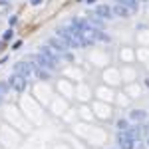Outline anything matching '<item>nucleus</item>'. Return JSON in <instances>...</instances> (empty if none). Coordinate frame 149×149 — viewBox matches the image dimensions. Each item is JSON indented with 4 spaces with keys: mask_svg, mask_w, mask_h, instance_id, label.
Segmentation results:
<instances>
[{
    "mask_svg": "<svg viewBox=\"0 0 149 149\" xmlns=\"http://www.w3.org/2000/svg\"><path fill=\"white\" fill-rule=\"evenodd\" d=\"M129 117H131L133 121H143V119L147 117V113H145L143 109H133V111L129 113Z\"/></svg>",
    "mask_w": 149,
    "mask_h": 149,
    "instance_id": "nucleus-11",
    "label": "nucleus"
},
{
    "mask_svg": "<svg viewBox=\"0 0 149 149\" xmlns=\"http://www.w3.org/2000/svg\"><path fill=\"white\" fill-rule=\"evenodd\" d=\"M32 64H28V62H18V64H14V74H18V76H22V78H30L32 76Z\"/></svg>",
    "mask_w": 149,
    "mask_h": 149,
    "instance_id": "nucleus-4",
    "label": "nucleus"
},
{
    "mask_svg": "<svg viewBox=\"0 0 149 149\" xmlns=\"http://www.w3.org/2000/svg\"><path fill=\"white\" fill-rule=\"evenodd\" d=\"M36 76L40 80H50V72L48 70H42V68H36Z\"/></svg>",
    "mask_w": 149,
    "mask_h": 149,
    "instance_id": "nucleus-13",
    "label": "nucleus"
},
{
    "mask_svg": "<svg viewBox=\"0 0 149 149\" xmlns=\"http://www.w3.org/2000/svg\"><path fill=\"white\" fill-rule=\"evenodd\" d=\"M40 54H42V56H46L50 62L58 64V54H56V52H54L50 46H42V48H40Z\"/></svg>",
    "mask_w": 149,
    "mask_h": 149,
    "instance_id": "nucleus-9",
    "label": "nucleus"
},
{
    "mask_svg": "<svg viewBox=\"0 0 149 149\" xmlns=\"http://www.w3.org/2000/svg\"><path fill=\"white\" fill-rule=\"evenodd\" d=\"M12 36H14V32H12V30H6V32H4V36H2V40H10Z\"/></svg>",
    "mask_w": 149,
    "mask_h": 149,
    "instance_id": "nucleus-16",
    "label": "nucleus"
},
{
    "mask_svg": "<svg viewBox=\"0 0 149 149\" xmlns=\"http://www.w3.org/2000/svg\"><path fill=\"white\" fill-rule=\"evenodd\" d=\"M111 14H113V16H119V18H129L131 10H129V8H125L123 4H115L113 8H111Z\"/></svg>",
    "mask_w": 149,
    "mask_h": 149,
    "instance_id": "nucleus-8",
    "label": "nucleus"
},
{
    "mask_svg": "<svg viewBox=\"0 0 149 149\" xmlns=\"http://www.w3.org/2000/svg\"><path fill=\"white\" fill-rule=\"evenodd\" d=\"M8 4V0H0V6H6Z\"/></svg>",
    "mask_w": 149,
    "mask_h": 149,
    "instance_id": "nucleus-18",
    "label": "nucleus"
},
{
    "mask_svg": "<svg viewBox=\"0 0 149 149\" xmlns=\"http://www.w3.org/2000/svg\"><path fill=\"white\" fill-rule=\"evenodd\" d=\"M117 4H123V6L129 8V10H137V8H139L137 0H117Z\"/></svg>",
    "mask_w": 149,
    "mask_h": 149,
    "instance_id": "nucleus-12",
    "label": "nucleus"
},
{
    "mask_svg": "<svg viewBox=\"0 0 149 149\" xmlns=\"http://www.w3.org/2000/svg\"><path fill=\"white\" fill-rule=\"evenodd\" d=\"M8 86H10L14 92L22 93L24 90H26V78L18 76V74H12V76H10V80H8Z\"/></svg>",
    "mask_w": 149,
    "mask_h": 149,
    "instance_id": "nucleus-3",
    "label": "nucleus"
},
{
    "mask_svg": "<svg viewBox=\"0 0 149 149\" xmlns=\"http://www.w3.org/2000/svg\"><path fill=\"white\" fill-rule=\"evenodd\" d=\"M56 36L66 44L68 48H81L84 46V38H81V32H76L72 30L70 26H64V28H58Z\"/></svg>",
    "mask_w": 149,
    "mask_h": 149,
    "instance_id": "nucleus-1",
    "label": "nucleus"
},
{
    "mask_svg": "<svg viewBox=\"0 0 149 149\" xmlns=\"http://www.w3.org/2000/svg\"><path fill=\"white\" fill-rule=\"evenodd\" d=\"M117 129H119V131H125L127 129V119H119V121H117Z\"/></svg>",
    "mask_w": 149,
    "mask_h": 149,
    "instance_id": "nucleus-15",
    "label": "nucleus"
},
{
    "mask_svg": "<svg viewBox=\"0 0 149 149\" xmlns=\"http://www.w3.org/2000/svg\"><path fill=\"white\" fill-rule=\"evenodd\" d=\"M32 62H36V64H34L36 68L48 70V72H50V70H54V68H56V64H54V62H50V60H48L46 56H42V54H38V56H34V58H32Z\"/></svg>",
    "mask_w": 149,
    "mask_h": 149,
    "instance_id": "nucleus-6",
    "label": "nucleus"
},
{
    "mask_svg": "<svg viewBox=\"0 0 149 149\" xmlns=\"http://www.w3.org/2000/svg\"><path fill=\"white\" fill-rule=\"evenodd\" d=\"M86 22L90 24L92 28H97V30H102V28H103V20H102V18H97L95 14H93V16H90V18L86 20Z\"/></svg>",
    "mask_w": 149,
    "mask_h": 149,
    "instance_id": "nucleus-10",
    "label": "nucleus"
},
{
    "mask_svg": "<svg viewBox=\"0 0 149 149\" xmlns=\"http://www.w3.org/2000/svg\"><path fill=\"white\" fill-rule=\"evenodd\" d=\"M48 46L52 48L54 52H56L58 56H66V58H70V54H68V46L58 38V36H54V38H50L48 40Z\"/></svg>",
    "mask_w": 149,
    "mask_h": 149,
    "instance_id": "nucleus-2",
    "label": "nucleus"
},
{
    "mask_svg": "<svg viewBox=\"0 0 149 149\" xmlns=\"http://www.w3.org/2000/svg\"><path fill=\"white\" fill-rule=\"evenodd\" d=\"M147 145H149V139H147Z\"/></svg>",
    "mask_w": 149,
    "mask_h": 149,
    "instance_id": "nucleus-20",
    "label": "nucleus"
},
{
    "mask_svg": "<svg viewBox=\"0 0 149 149\" xmlns=\"http://www.w3.org/2000/svg\"><path fill=\"white\" fill-rule=\"evenodd\" d=\"M133 143H135V139L129 137L127 131H119V133H117V145H119L121 149H133L135 147Z\"/></svg>",
    "mask_w": 149,
    "mask_h": 149,
    "instance_id": "nucleus-5",
    "label": "nucleus"
},
{
    "mask_svg": "<svg viewBox=\"0 0 149 149\" xmlns=\"http://www.w3.org/2000/svg\"><path fill=\"white\" fill-rule=\"evenodd\" d=\"M86 2H88V4H93V2H95V0H86Z\"/></svg>",
    "mask_w": 149,
    "mask_h": 149,
    "instance_id": "nucleus-19",
    "label": "nucleus"
},
{
    "mask_svg": "<svg viewBox=\"0 0 149 149\" xmlns=\"http://www.w3.org/2000/svg\"><path fill=\"white\" fill-rule=\"evenodd\" d=\"M42 2H44V0H30V4H32V6H40Z\"/></svg>",
    "mask_w": 149,
    "mask_h": 149,
    "instance_id": "nucleus-17",
    "label": "nucleus"
},
{
    "mask_svg": "<svg viewBox=\"0 0 149 149\" xmlns=\"http://www.w3.org/2000/svg\"><path fill=\"white\" fill-rule=\"evenodd\" d=\"M127 131V135H129V137H133V139H139L141 137V129H139V127H133V129H125Z\"/></svg>",
    "mask_w": 149,
    "mask_h": 149,
    "instance_id": "nucleus-14",
    "label": "nucleus"
},
{
    "mask_svg": "<svg viewBox=\"0 0 149 149\" xmlns=\"http://www.w3.org/2000/svg\"><path fill=\"white\" fill-rule=\"evenodd\" d=\"M95 16H97V18H102V20H109V18H113V14H111V8H109L107 4H102V6H97V8H95Z\"/></svg>",
    "mask_w": 149,
    "mask_h": 149,
    "instance_id": "nucleus-7",
    "label": "nucleus"
}]
</instances>
